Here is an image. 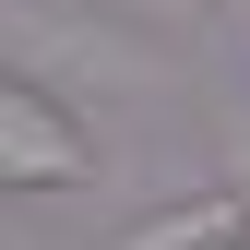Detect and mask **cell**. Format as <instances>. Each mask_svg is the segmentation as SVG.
Wrapping results in <instances>:
<instances>
[{
	"mask_svg": "<svg viewBox=\"0 0 250 250\" xmlns=\"http://www.w3.org/2000/svg\"><path fill=\"white\" fill-rule=\"evenodd\" d=\"M250 238V203L238 191H203V203H179V214H143L119 250H238Z\"/></svg>",
	"mask_w": 250,
	"mask_h": 250,
	"instance_id": "2",
	"label": "cell"
},
{
	"mask_svg": "<svg viewBox=\"0 0 250 250\" xmlns=\"http://www.w3.org/2000/svg\"><path fill=\"white\" fill-rule=\"evenodd\" d=\"M0 179L12 191H72V179H96V155H83V131H72V107H48L36 83H12L0 96Z\"/></svg>",
	"mask_w": 250,
	"mask_h": 250,
	"instance_id": "1",
	"label": "cell"
},
{
	"mask_svg": "<svg viewBox=\"0 0 250 250\" xmlns=\"http://www.w3.org/2000/svg\"><path fill=\"white\" fill-rule=\"evenodd\" d=\"M227 191L250 203V119H238V131H227Z\"/></svg>",
	"mask_w": 250,
	"mask_h": 250,
	"instance_id": "3",
	"label": "cell"
}]
</instances>
